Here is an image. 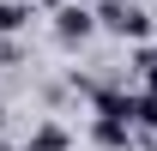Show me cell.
Segmentation results:
<instances>
[{"label":"cell","instance_id":"cell-1","mask_svg":"<svg viewBox=\"0 0 157 151\" xmlns=\"http://www.w3.org/2000/svg\"><path fill=\"white\" fill-rule=\"evenodd\" d=\"M91 12H97V30H109V37H127V42L151 37V12L139 0H97Z\"/></svg>","mask_w":157,"mask_h":151},{"label":"cell","instance_id":"cell-2","mask_svg":"<svg viewBox=\"0 0 157 151\" xmlns=\"http://www.w3.org/2000/svg\"><path fill=\"white\" fill-rule=\"evenodd\" d=\"M91 30H97V12H91V6H60V12H55V42H60V48L91 42Z\"/></svg>","mask_w":157,"mask_h":151},{"label":"cell","instance_id":"cell-3","mask_svg":"<svg viewBox=\"0 0 157 151\" xmlns=\"http://www.w3.org/2000/svg\"><path fill=\"white\" fill-rule=\"evenodd\" d=\"M91 139H97L103 151H127V145H133V121H121V115H97V121H91Z\"/></svg>","mask_w":157,"mask_h":151},{"label":"cell","instance_id":"cell-4","mask_svg":"<svg viewBox=\"0 0 157 151\" xmlns=\"http://www.w3.org/2000/svg\"><path fill=\"white\" fill-rule=\"evenodd\" d=\"M30 18H36V6H30V0H0V37L30 30Z\"/></svg>","mask_w":157,"mask_h":151},{"label":"cell","instance_id":"cell-5","mask_svg":"<svg viewBox=\"0 0 157 151\" xmlns=\"http://www.w3.org/2000/svg\"><path fill=\"white\" fill-rule=\"evenodd\" d=\"M24 151H73V139H67V127H60V121H42V127L24 139Z\"/></svg>","mask_w":157,"mask_h":151},{"label":"cell","instance_id":"cell-6","mask_svg":"<svg viewBox=\"0 0 157 151\" xmlns=\"http://www.w3.org/2000/svg\"><path fill=\"white\" fill-rule=\"evenodd\" d=\"M139 67H145V79H151V97H157V60H151V48H139Z\"/></svg>","mask_w":157,"mask_h":151},{"label":"cell","instance_id":"cell-7","mask_svg":"<svg viewBox=\"0 0 157 151\" xmlns=\"http://www.w3.org/2000/svg\"><path fill=\"white\" fill-rule=\"evenodd\" d=\"M0 127H6V103H0Z\"/></svg>","mask_w":157,"mask_h":151},{"label":"cell","instance_id":"cell-8","mask_svg":"<svg viewBox=\"0 0 157 151\" xmlns=\"http://www.w3.org/2000/svg\"><path fill=\"white\" fill-rule=\"evenodd\" d=\"M127 151H133V145H127ZM145 151H151V145H145Z\"/></svg>","mask_w":157,"mask_h":151},{"label":"cell","instance_id":"cell-9","mask_svg":"<svg viewBox=\"0 0 157 151\" xmlns=\"http://www.w3.org/2000/svg\"><path fill=\"white\" fill-rule=\"evenodd\" d=\"M151 60H157V48H151Z\"/></svg>","mask_w":157,"mask_h":151}]
</instances>
